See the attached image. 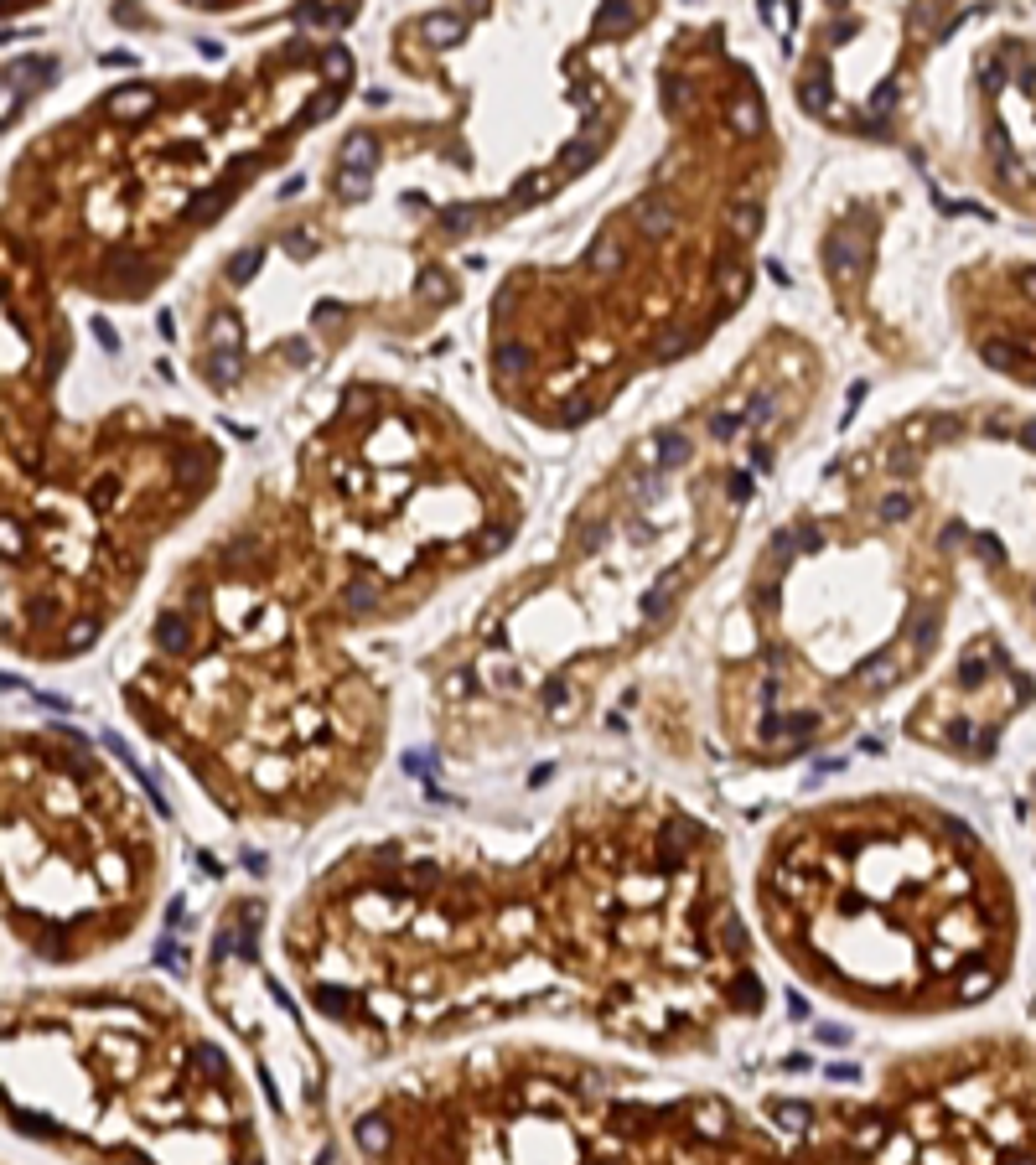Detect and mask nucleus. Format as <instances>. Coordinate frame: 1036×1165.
<instances>
[{
  "mask_svg": "<svg viewBox=\"0 0 1036 1165\" xmlns=\"http://www.w3.org/2000/svg\"><path fill=\"white\" fill-rule=\"evenodd\" d=\"M710 829L684 808L591 813L570 824L514 891L404 839H373L322 886L291 953L306 1000L342 1031L452 1036L529 1010V963L554 1005L648 1047H689L720 1016H762L752 932L720 875Z\"/></svg>",
  "mask_w": 1036,
  "mask_h": 1165,
  "instance_id": "obj_1",
  "label": "nucleus"
},
{
  "mask_svg": "<svg viewBox=\"0 0 1036 1165\" xmlns=\"http://www.w3.org/2000/svg\"><path fill=\"white\" fill-rule=\"evenodd\" d=\"M368 1165H1036V1047L995 1036L896 1072L892 1098H648L581 1062H472L353 1114Z\"/></svg>",
  "mask_w": 1036,
  "mask_h": 1165,
  "instance_id": "obj_2",
  "label": "nucleus"
},
{
  "mask_svg": "<svg viewBox=\"0 0 1036 1165\" xmlns=\"http://www.w3.org/2000/svg\"><path fill=\"white\" fill-rule=\"evenodd\" d=\"M757 897L799 974L892 1016L989 1005L1020 948L1011 875L980 829L938 803L788 824L762 855Z\"/></svg>",
  "mask_w": 1036,
  "mask_h": 1165,
  "instance_id": "obj_3",
  "label": "nucleus"
},
{
  "mask_svg": "<svg viewBox=\"0 0 1036 1165\" xmlns=\"http://www.w3.org/2000/svg\"><path fill=\"white\" fill-rule=\"evenodd\" d=\"M73 1010L88 1036H73L63 1016L42 1021L68 1041L73 1098L6 1109L21 1140L83 1145L99 1165H269L218 1041H172L145 994H83Z\"/></svg>",
  "mask_w": 1036,
  "mask_h": 1165,
  "instance_id": "obj_4",
  "label": "nucleus"
},
{
  "mask_svg": "<svg viewBox=\"0 0 1036 1165\" xmlns=\"http://www.w3.org/2000/svg\"><path fill=\"white\" fill-rule=\"evenodd\" d=\"M6 866L11 932L37 963H78L88 928L119 937L141 917L156 881L151 824L78 731L11 736Z\"/></svg>",
  "mask_w": 1036,
  "mask_h": 1165,
  "instance_id": "obj_5",
  "label": "nucleus"
},
{
  "mask_svg": "<svg viewBox=\"0 0 1036 1165\" xmlns=\"http://www.w3.org/2000/svg\"><path fill=\"white\" fill-rule=\"evenodd\" d=\"M824 249H830V269H834V275L839 280H855V275H861V269H865V229H839V234H830V244H824Z\"/></svg>",
  "mask_w": 1036,
  "mask_h": 1165,
  "instance_id": "obj_6",
  "label": "nucleus"
},
{
  "mask_svg": "<svg viewBox=\"0 0 1036 1165\" xmlns=\"http://www.w3.org/2000/svg\"><path fill=\"white\" fill-rule=\"evenodd\" d=\"M643 466H658V472H669V466L689 461V435L684 430H653L648 441H643Z\"/></svg>",
  "mask_w": 1036,
  "mask_h": 1165,
  "instance_id": "obj_7",
  "label": "nucleus"
},
{
  "mask_svg": "<svg viewBox=\"0 0 1036 1165\" xmlns=\"http://www.w3.org/2000/svg\"><path fill=\"white\" fill-rule=\"evenodd\" d=\"M799 104H803L808 114H830V68H824V57H814V63L803 68Z\"/></svg>",
  "mask_w": 1036,
  "mask_h": 1165,
  "instance_id": "obj_8",
  "label": "nucleus"
},
{
  "mask_svg": "<svg viewBox=\"0 0 1036 1165\" xmlns=\"http://www.w3.org/2000/svg\"><path fill=\"white\" fill-rule=\"evenodd\" d=\"M342 166H348V172H358V176H368L373 166H379V141H373V135H363V130L348 135V141H342Z\"/></svg>",
  "mask_w": 1036,
  "mask_h": 1165,
  "instance_id": "obj_9",
  "label": "nucleus"
},
{
  "mask_svg": "<svg viewBox=\"0 0 1036 1165\" xmlns=\"http://www.w3.org/2000/svg\"><path fill=\"white\" fill-rule=\"evenodd\" d=\"M151 110H156V94L145 83H130V88H119V94L110 99L114 119H135V114H151Z\"/></svg>",
  "mask_w": 1036,
  "mask_h": 1165,
  "instance_id": "obj_10",
  "label": "nucleus"
},
{
  "mask_svg": "<svg viewBox=\"0 0 1036 1165\" xmlns=\"http://www.w3.org/2000/svg\"><path fill=\"white\" fill-rule=\"evenodd\" d=\"M726 125L736 130V135H762V104L752 99V94H741L726 110Z\"/></svg>",
  "mask_w": 1036,
  "mask_h": 1165,
  "instance_id": "obj_11",
  "label": "nucleus"
},
{
  "mask_svg": "<svg viewBox=\"0 0 1036 1165\" xmlns=\"http://www.w3.org/2000/svg\"><path fill=\"white\" fill-rule=\"evenodd\" d=\"M638 229L648 234V238H664L669 229H674V207L664 203V198H648L638 207Z\"/></svg>",
  "mask_w": 1036,
  "mask_h": 1165,
  "instance_id": "obj_12",
  "label": "nucleus"
},
{
  "mask_svg": "<svg viewBox=\"0 0 1036 1165\" xmlns=\"http://www.w3.org/2000/svg\"><path fill=\"white\" fill-rule=\"evenodd\" d=\"M353 16H358V6H301L296 11L301 26H348Z\"/></svg>",
  "mask_w": 1036,
  "mask_h": 1165,
  "instance_id": "obj_13",
  "label": "nucleus"
},
{
  "mask_svg": "<svg viewBox=\"0 0 1036 1165\" xmlns=\"http://www.w3.org/2000/svg\"><path fill=\"white\" fill-rule=\"evenodd\" d=\"M591 269H602V275H617V269H622V238H617V234H602V238H596Z\"/></svg>",
  "mask_w": 1036,
  "mask_h": 1165,
  "instance_id": "obj_14",
  "label": "nucleus"
},
{
  "mask_svg": "<svg viewBox=\"0 0 1036 1165\" xmlns=\"http://www.w3.org/2000/svg\"><path fill=\"white\" fill-rule=\"evenodd\" d=\"M425 37L435 42V47H452V42L467 37V21H461V16H430V21H425Z\"/></svg>",
  "mask_w": 1036,
  "mask_h": 1165,
  "instance_id": "obj_15",
  "label": "nucleus"
},
{
  "mask_svg": "<svg viewBox=\"0 0 1036 1165\" xmlns=\"http://www.w3.org/2000/svg\"><path fill=\"white\" fill-rule=\"evenodd\" d=\"M492 362H498L503 373H529L534 368V353L523 342H498V353H492Z\"/></svg>",
  "mask_w": 1036,
  "mask_h": 1165,
  "instance_id": "obj_16",
  "label": "nucleus"
},
{
  "mask_svg": "<svg viewBox=\"0 0 1036 1165\" xmlns=\"http://www.w3.org/2000/svg\"><path fill=\"white\" fill-rule=\"evenodd\" d=\"M912 513H918V497H912L907 488H896V492L881 497V519H886V523H907Z\"/></svg>",
  "mask_w": 1036,
  "mask_h": 1165,
  "instance_id": "obj_17",
  "label": "nucleus"
},
{
  "mask_svg": "<svg viewBox=\"0 0 1036 1165\" xmlns=\"http://www.w3.org/2000/svg\"><path fill=\"white\" fill-rule=\"evenodd\" d=\"M57 79V63L47 57H26L21 68H11V83H52Z\"/></svg>",
  "mask_w": 1036,
  "mask_h": 1165,
  "instance_id": "obj_18",
  "label": "nucleus"
},
{
  "mask_svg": "<svg viewBox=\"0 0 1036 1165\" xmlns=\"http://www.w3.org/2000/svg\"><path fill=\"white\" fill-rule=\"evenodd\" d=\"M322 79H327V83L353 79V52H348V47H327V52H322Z\"/></svg>",
  "mask_w": 1036,
  "mask_h": 1165,
  "instance_id": "obj_19",
  "label": "nucleus"
},
{
  "mask_svg": "<svg viewBox=\"0 0 1036 1165\" xmlns=\"http://www.w3.org/2000/svg\"><path fill=\"white\" fill-rule=\"evenodd\" d=\"M731 234H736V238H757V234H762V207H757V203L731 207Z\"/></svg>",
  "mask_w": 1036,
  "mask_h": 1165,
  "instance_id": "obj_20",
  "label": "nucleus"
},
{
  "mask_svg": "<svg viewBox=\"0 0 1036 1165\" xmlns=\"http://www.w3.org/2000/svg\"><path fill=\"white\" fill-rule=\"evenodd\" d=\"M223 203H229V198H223V187H203V192H192V198H187V213L207 223V218H218Z\"/></svg>",
  "mask_w": 1036,
  "mask_h": 1165,
  "instance_id": "obj_21",
  "label": "nucleus"
},
{
  "mask_svg": "<svg viewBox=\"0 0 1036 1165\" xmlns=\"http://www.w3.org/2000/svg\"><path fill=\"white\" fill-rule=\"evenodd\" d=\"M633 21H638V11H633V6H602V16H596V32L612 37V32H627Z\"/></svg>",
  "mask_w": 1036,
  "mask_h": 1165,
  "instance_id": "obj_22",
  "label": "nucleus"
},
{
  "mask_svg": "<svg viewBox=\"0 0 1036 1165\" xmlns=\"http://www.w3.org/2000/svg\"><path fill=\"white\" fill-rule=\"evenodd\" d=\"M203 368H207V378H213V384H234L238 368H244V358H238V353H213V358L203 362Z\"/></svg>",
  "mask_w": 1036,
  "mask_h": 1165,
  "instance_id": "obj_23",
  "label": "nucleus"
},
{
  "mask_svg": "<svg viewBox=\"0 0 1036 1165\" xmlns=\"http://www.w3.org/2000/svg\"><path fill=\"white\" fill-rule=\"evenodd\" d=\"M591 161H596V141H570L560 150V172H585Z\"/></svg>",
  "mask_w": 1036,
  "mask_h": 1165,
  "instance_id": "obj_24",
  "label": "nucleus"
},
{
  "mask_svg": "<svg viewBox=\"0 0 1036 1165\" xmlns=\"http://www.w3.org/2000/svg\"><path fill=\"white\" fill-rule=\"evenodd\" d=\"M549 187H554V172H534L529 181L514 187V203H539V198H549Z\"/></svg>",
  "mask_w": 1036,
  "mask_h": 1165,
  "instance_id": "obj_25",
  "label": "nucleus"
},
{
  "mask_svg": "<svg viewBox=\"0 0 1036 1165\" xmlns=\"http://www.w3.org/2000/svg\"><path fill=\"white\" fill-rule=\"evenodd\" d=\"M720 285H726L731 296H746V285H752V275H746V269H741V265H736L731 254H726V260H720Z\"/></svg>",
  "mask_w": 1036,
  "mask_h": 1165,
  "instance_id": "obj_26",
  "label": "nucleus"
},
{
  "mask_svg": "<svg viewBox=\"0 0 1036 1165\" xmlns=\"http://www.w3.org/2000/svg\"><path fill=\"white\" fill-rule=\"evenodd\" d=\"M260 260H265L260 249H244V254H238V260L229 265V280H234V285H249V280H254V269H260Z\"/></svg>",
  "mask_w": 1036,
  "mask_h": 1165,
  "instance_id": "obj_27",
  "label": "nucleus"
},
{
  "mask_svg": "<svg viewBox=\"0 0 1036 1165\" xmlns=\"http://www.w3.org/2000/svg\"><path fill=\"white\" fill-rule=\"evenodd\" d=\"M337 88H327V94L317 99V104H306V110H301V119H306V125H322V119H332V110H337Z\"/></svg>",
  "mask_w": 1036,
  "mask_h": 1165,
  "instance_id": "obj_28",
  "label": "nucleus"
},
{
  "mask_svg": "<svg viewBox=\"0 0 1036 1165\" xmlns=\"http://www.w3.org/2000/svg\"><path fill=\"white\" fill-rule=\"evenodd\" d=\"M213 342H218V353H238V322L234 316H218L213 322Z\"/></svg>",
  "mask_w": 1036,
  "mask_h": 1165,
  "instance_id": "obj_29",
  "label": "nucleus"
},
{
  "mask_svg": "<svg viewBox=\"0 0 1036 1165\" xmlns=\"http://www.w3.org/2000/svg\"><path fill=\"white\" fill-rule=\"evenodd\" d=\"M472 223H477L472 207H446V213H441V229H446V234H467Z\"/></svg>",
  "mask_w": 1036,
  "mask_h": 1165,
  "instance_id": "obj_30",
  "label": "nucleus"
},
{
  "mask_svg": "<svg viewBox=\"0 0 1036 1165\" xmlns=\"http://www.w3.org/2000/svg\"><path fill=\"white\" fill-rule=\"evenodd\" d=\"M508 539H514V528H508V523L483 528V554H503V550H508Z\"/></svg>",
  "mask_w": 1036,
  "mask_h": 1165,
  "instance_id": "obj_31",
  "label": "nucleus"
},
{
  "mask_svg": "<svg viewBox=\"0 0 1036 1165\" xmlns=\"http://www.w3.org/2000/svg\"><path fill=\"white\" fill-rule=\"evenodd\" d=\"M772 415H777V399H772V394H752V410H746V420H752V425H768Z\"/></svg>",
  "mask_w": 1036,
  "mask_h": 1165,
  "instance_id": "obj_32",
  "label": "nucleus"
},
{
  "mask_svg": "<svg viewBox=\"0 0 1036 1165\" xmlns=\"http://www.w3.org/2000/svg\"><path fill=\"white\" fill-rule=\"evenodd\" d=\"M710 435H715V441H736V435H741V415H715Z\"/></svg>",
  "mask_w": 1036,
  "mask_h": 1165,
  "instance_id": "obj_33",
  "label": "nucleus"
},
{
  "mask_svg": "<svg viewBox=\"0 0 1036 1165\" xmlns=\"http://www.w3.org/2000/svg\"><path fill=\"white\" fill-rule=\"evenodd\" d=\"M368 192H373V181H368V176H358V172H348V176H342V198H353V203H363V198H368Z\"/></svg>",
  "mask_w": 1036,
  "mask_h": 1165,
  "instance_id": "obj_34",
  "label": "nucleus"
},
{
  "mask_svg": "<svg viewBox=\"0 0 1036 1165\" xmlns=\"http://www.w3.org/2000/svg\"><path fill=\"white\" fill-rule=\"evenodd\" d=\"M596 415V404L591 399H576V404H565V415H560V425H585V420Z\"/></svg>",
  "mask_w": 1036,
  "mask_h": 1165,
  "instance_id": "obj_35",
  "label": "nucleus"
},
{
  "mask_svg": "<svg viewBox=\"0 0 1036 1165\" xmlns=\"http://www.w3.org/2000/svg\"><path fill=\"white\" fill-rule=\"evenodd\" d=\"M110 275H114L119 285H130V280H145V265H141V260H114Z\"/></svg>",
  "mask_w": 1036,
  "mask_h": 1165,
  "instance_id": "obj_36",
  "label": "nucleus"
},
{
  "mask_svg": "<svg viewBox=\"0 0 1036 1165\" xmlns=\"http://www.w3.org/2000/svg\"><path fill=\"white\" fill-rule=\"evenodd\" d=\"M602 544H607V523H585V528H581V550H585V554H596Z\"/></svg>",
  "mask_w": 1036,
  "mask_h": 1165,
  "instance_id": "obj_37",
  "label": "nucleus"
},
{
  "mask_svg": "<svg viewBox=\"0 0 1036 1165\" xmlns=\"http://www.w3.org/2000/svg\"><path fill=\"white\" fill-rule=\"evenodd\" d=\"M420 296H430V300L446 296V275H441V269H425V275H420Z\"/></svg>",
  "mask_w": 1036,
  "mask_h": 1165,
  "instance_id": "obj_38",
  "label": "nucleus"
},
{
  "mask_svg": "<svg viewBox=\"0 0 1036 1165\" xmlns=\"http://www.w3.org/2000/svg\"><path fill=\"white\" fill-rule=\"evenodd\" d=\"M342 404H348V415H368V410H373V394H368V389H348Z\"/></svg>",
  "mask_w": 1036,
  "mask_h": 1165,
  "instance_id": "obj_39",
  "label": "nucleus"
},
{
  "mask_svg": "<svg viewBox=\"0 0 1036 1165\" xmlns=\"http://www.w3.org/2000/svg\"><path fill=\"white\" fill-rule=\"evenodd\" d=\"M0 534H6V559L16 565V554H21V534H16V519L6 513V523H0Z\"/></svg>",
  "mask_w": 1036,
  "mask_h": 1165,
  "instance_id": "obj_40",
  "label": "nucleus"
},
{
  "mask_svg": "<svg viewBox=\"0 0 1036 1165\" xmlns=\"http://www.w3.org/2000/svg\"><path fill=\"white\" fill-rule=\"evenodd\" d=\"M337 316H342V300H322V306L311 311V327H332Z\"/></svg>",
  "mask_w": 1036,
  "mask_h": 1165,
  "instance_id": "obj_41",
  "label": "nucleus"
},
{
  "mask_svg": "<svg viewBox=\"0 0 1036 1165\" xmlns=\"http://www.w3.org/2000/svg\"><path fill=\"white\" fill-rule=\"evenodd\" d=\"M285 249H291V254H296V260H306V254H311V234H301V229H291V234H285Z\"/></svg>",
  "mask_w": 1036,
  "mask_h": 1165,
  "instance_id": "obj_42",
  "label": "nucleus"
},
{
  "mask_svg": "<svg viewBox=\"0 0 1036 1165\" xmlns=\"http://www.w3.org/2000/svg\"><path fill=\"white\" fill-rule=\"evenodd\" d=\"M793 539H799V550H819V523H799V528H793Z\"/></svg>",
  "mask_w": 1036,
  "mask_h": 1165,
  "instance_id": "obj_43",
  "label": "nucleus"
},
{
  "mask_svg": "<svg viewBox=\"0 0 1036 1165\" xmlns=\"http://www.w3.org/2000/svg\"><path fill=\"white\" fill-rule=\"evenodd\" d=\"M731 497H736V503L752 497V477H746V472H731Z\"/></svg>",
  "mask_w": 1036,
  "mask_h": 1165,
  "instance_id": "obj_44",
  "label": "nucleus"
},
{
  "mask_svg": "<svg viewBox=\"0 0 1036 1165\" xmlns=\"http://www.w3.org/2000/svg\"><path fill=\"white\" fill-rule=\"evenodd\" d=\"M679 347H684V337H679V331H674V337H664V342L653 347V353H658V358H674V353H679Z\"/></svg>",
  "mask_w": 1036,
  "mask_h": 1165,
  "instance_id": "obj_45",
  "label": "nucleus"
},
{
  "mask_svg": "<svg viewBox=\"0 0 1036 1165\" xmlns=\"http://www.w3.org/2000/svg\"><path fill=\"white\" fill-rule=\"evenodd\" d=\"M285 358H291V362H311V347L306 342H285Z\"/></svg>",
  "mask_w": 1036,
  "mask_h": 1165,
  "instance_id": "obj_46",
  "label": "nucleus"
},
{
  "mask_svg": "<svg viewBox=\"0 0 1036 1165\" xmlns=\"http://www.w3.org/2000/svg\"><path fill=\"white\" fill-rule=\"evenodd\" d=\"M94 331H99V337H104V347H110V353H114V347H119V337H114V327H110V322H94Z\"/></svg>",
  "mask_w": 1036,
  "mask_h": 1165,
  "instance_id": "obj_47",
  "label": "nucleus"
},
{
  "mask_svg": "<svg viewBox=\"0 0 1036 1165\" xmlns=\"http://www.w3.org/2000/svg\"><path fill=\"white\" fill-rule=\"evenodd\" d=\"M861 399H865V384H855V389H850V399H845V415L861 410Z\"/></svg>",
  "mask_w": 1036,
  "mask_h": 1165,
  "instance_id": "obj_48",
  "label": "nucleus"
},
{
  "mask_svg": "<svg viewBox=\"0 0 1036 1165\" xmlns=\"http://www.w3.org/2000/svg\"><path fill=\"white\" fill-rule=\"evenodd\" d=\"M912 466H918L912 457H892V472H896V477H912Z\"/></svg>",
  "mask_w": 1036,
  "mask_h": 1165,
  "instance_id": "obj_49",
  "label": "nucleus"
}]
</instances>
